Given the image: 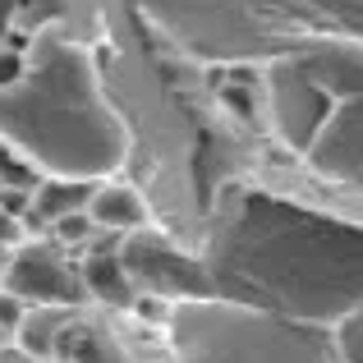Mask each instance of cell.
<instances>
[{
  "mask_svg": "<svg viewBox=\"0 0 363 363\" xmlns=\"http://www.w3.org/2000/svg\"><path fill=\"white\" fill-rule=\"evenodd\" d=\"M0 290L18 294L23 303H46V308H79L88 303V285L83 272L60 244L51 240H23L9 257Z\"/></svg>",
  "mask_w": 363,
  "mask_h": 363,
  "instance_id": "1",
  "label": "cell"
},
{
  "mask_svg": "<svg viewBox=\"0 0 363 363\" xmlns=\"http://www.w3.org/2000/svg\"><path fill=\"white\" fill-rule=\"evenodd\" d=\"M120 257H124V267H129L138 294L147 290V294H161V299H179V294H207L212 290L207 276H203V267H194L189 257H179L161 235H147V225L133 230V235H124Z\"/></svg>",
  "mask_w": 363,
  "mask_h": 363,
  "instance_id": "2",
  "label": "cell"
},
{
  "mask_svg": "<svg viewBox=\"0 0 363 363\" xmlns=\"http://www.w3.org/2000/svg\"><path fill=\"white\" fill-rule=\"evenodd\" d=\"M120 240H124V235H106V230H101L97 240L83 248V257H79L88 299L106 303V308H133V299H138V285H133L129 267H124V257H120Z\"/></svg>",
  "mask_w": 363,
  "mask_h": 363,
  "instance_id": "3",
  "label": "cell"
},
{
  "mask_svg": "<svg viewBox=\"0 0 363 363\" xmlns=\"http://www.w3.org/2000/svg\"><path fill=\"white\" fill-rule=\"evenodd\" d=\"M51 363H124L116 336L97 327V322L69 313V322L60 327V340H55V359Z\"/></svg>",
  "mask_w": 363,
  "mask_h": 363,
  "instance_id": "4",
  "label": "cell"
},
{
  "mask_svg": "<svg viewBox=\"0 0 363 363\" xmlns=\"http://www.w3.org/2000/svg\"><path fill=\"white\" fill-rule=\"evenodd\" d=\"M88 179H37L33 189V212L23 216L28 230H46L51 221H60V216L69 212H88V198H92Z\"/></svg>",
  "mask_w": 363,
  "mask_h": 363,
  "instance_id": "5",
  "label": "cell"
},
{
  "mask_svg": "<svg viewBox=\"0 0 363 363\" xmlns=\"http://www.w3.org/2000/svg\"><path fill=\"white\" fill-rule=\"evenodd\" d=\"M88 216L97 221V230L106 235H133L147 225V207H143V198L133 194V189L124 184H97L88 198Z\"/></svg>",
  "mask_w": 363,
  "mask_h": 363,
  "instance_id": "6",
  "label": "cell"
},
{
  "mask_svg": "<svg viewBox=\"0 0 363 363\" xmlns=\"http://www.w3.org/2000/svg\"><path fill=\"white\" fill-rule=\"evenodd\" d=\"M74 308H46V303H33L23 318V327L14 331V345L28 350L37 363H51L55 359V340H60V327L69 322Z\"/></svg>",
  "mask_w": 363,
  "mask_h": 363,
  "instance_id": "7",
  "label": "cell"
},
{
  "mask_svg": "<svg viewBox=\"0 0 363 363\" xmlns=\"http://www.w3.org/2000/svg\"><path fill=\"white\" fill-rule=\"evenodd\" d=\"M97 235H101V230H97V221H92L88 212H69V216H60V221H51V225H46V240H51V244H60L65 253H74V248L83 253V248L97 240Z\"/></svg>",
  "mask_w": 363,
  "mask_h": 363,
  "instance_id": "8",
  "label": "cell"
},
{
  "mask_svg": "<svg viewBox=\"0 0 363 363\" xmlns=\"http://www.w3.org/2000/svg\"><path fill=\"white\" fill-rule=\"evenodd\" d=\"M28 308L33 303H23L18 294H9V290H0V327L9 331V340H14V331L23 327V318H28Z\"/></svg>",
  "mask_w": 363,
  "mask_h": 363,
  "instance_id": "9",
  "label": "cell"
},
{
  "mask_svg": "<svg viewBox=\"0 0 363 363\" xmlns=\"http://www.w3.org/2000/svg\"><path fill=\"white\" fill-rule=\"evenodd\" d=\"M28 240V225L18 221L14 212H5V207H0V248H18Z\"/></svg>",
  "mask_w": 363,
  "mask_h": 363,
  "instance_id": "10",
  "label": "cell"
},
{
  "mask_svg": "<svg viewBox=\"0 0 363 363\" xmlns=\"http://www.w3.org/2000/svg\"><path fill=\"white\" fill-rule=\"evenodd\" d=\"M18 74H23V60H18V51H14V46H5V51H0V88L18 83Z\"/></svg>",
  "mask_w": 363,
  "mask_h": 363,
  "instance_id": "11",
  "label": "cell"
},
{
  "mask_svg": "<svg viewBox=\"0 0 363 363\" xmlns=\"http://www.w3.org/2000/svg\"><path fill=\"white\" fill-rule=\"evenodd\" d=\"M0 363H37V359L28 354V350H18L14 340H9V345H0Z\"/></svg>",
  "mask_w": 363,
  "mask_h": 363,
  "instance_id": "12",
  "label": "cell"
},
{
  "mask_svg": "<svg viewBox=\"0 0 363 363\" xmlns=\"http://www.w3.org/2000/svg\"><path fill=\"white\" fill-rule=\"evenodd\" d=\"M9 257H14V248H0V276H5V267H9Z\"/></svg>",
  "mask_w": 363,
  "mask_h": 363,
  "instance_id": "13",
  "label": "cell"
},
{
  "mask_svg": "<svg viewBox=\"0 0 363 363\" xmlns=\"http://www.w3.org/2000/svg\"><path fill=\"white\" fill-rule=\"evenodd\" d=\"M0 345H9V331L5 327H0Z\"/></svg>",
  "mask_w": 363,
  "mask_h": 363,
  "instance_id": "14",
  "label": "cell"
}]
</instances>
